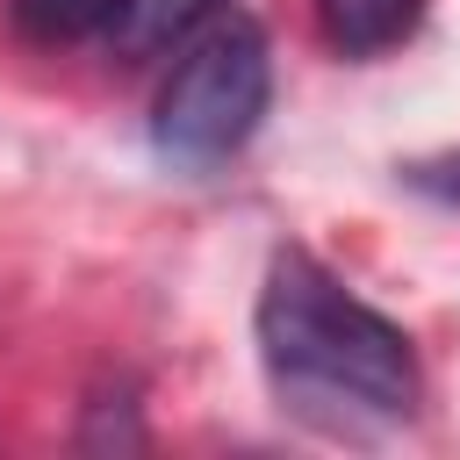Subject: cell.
I'll return each instance as SVG.
<instances>
[{
  "label": "cell",
  "mask_w": 460,
  "mask_h": 460,
  "mask_svg": "<svg viewBox=\"0 0 460 460\" xmlns=\"http://www.w3.org/2000/svg\"><path fill=\"white\" fill-rule=\"evenodd\" d=\"M273 93V58H266V29L252 14H216L194 43L172 50V72L158 86V115H151V144L172 165H223L252 144L259 115Z\"/></svg>",
  "instance_id": "cell-2"
},
{
  "label": "cell",
  "mask_w": 460,
  "mask_h": 460,
  "mask_svg": "<svg viewBox=\"0 0 460 460\" xmlns=\"http://www.w3.org/2000/svg\"><path fill=\"white\" fill-rule=\"evenodd\" d=\"M424 0H316V29L338 58H381L417 29Z\"/></svg>",
  "instance_id": "cell-4"
},
{
  "label": "cell",
  "mask_w": 460,
  "mask_h": 460,
  "mask_svg": "<svg viewBox=\"0 0 460 460\" xmlns=\"http://www.w3.org/2000/svg\"><path fill=\"white\" fill-rule=\"evenodd\" d=\"M259 359L273 388L309 417H374L395 424L417 410V359L410 338L367 309L331 266L309 252H280L259 288Z\"/></svg>",
  "instance_id": "cell-1"
},
{
  "label": "cell",
  "mask_w": 460,
  "mask_h": 460,
  "mask_svg": "<svg viewBox=\"0 0 460 460\" xmlns=\"http://www.w3.org/2000/svg\"><path fill=\"white\" fill-rule=\"evenodd\" d=\"M115 0H14V22L43 43H65V36H86V29H108Z\"/></svg>",
  "instance_id": "cell-5"
},
{
  "label": "cell",
  "mask_w": 460,
  "mask_h": 460,
  "mask_svg": "<svg viewBox=\"0 0 460 460\" xmlns=\"http://www.w3.org/2000/svg\"><path fill=\"white\" fill-rule=\"evenodd\" d=\"M223 0H115L108 14V50L122 65H151V58H172L180 43H194L208 22H216Z\"/></svg>",
  "instance_id": "cell-3"
}]
</instances>
